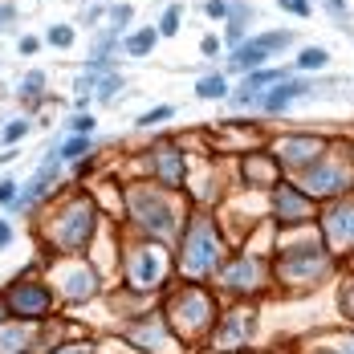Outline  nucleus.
Instances as JSON below:
<instances>
[{
	"instance_id": "obj_1",
	"label": "nucleus",
	"mask_w": 354,
	"mask_h": 354,
	"mask_svg": "<svg viewBox=\"0 0 354 354\" xmlns=\"http://www.w3.org/2000/svg\"><path fill=\"white\" fill-rule=\"evenodd\" d=\"M216 261H220V241H216L212 224L208 220H192L187 236H183V269L204 277V273L216 269Z\"/></svg>"
},
{
	"instance_id": "obj_2",
	"label": "nucleus",
	"mask_w": 354,
	"mask_h": 354,
	"mask_svg": "<svg viewBox=\"0 0 354 354\" xmlns=\"http://www.w3.org/2000/svg\"><path fill=\"white\" fill-rule=\"evenodd\" d=\"M131 212H135V220H139L147 232H159V236H167V232L176 228L171 208H167L159 196H151V192H131Z\"/></svg>"
},
{
	"instance_id": "obj_3",
	"label": "nucleus",
	"mask_w": 354,
	"mask_h": 354,
	"mask_svg": "<svg viewBox=\"0 0 354 354\" xmlns=\"http://www.w3.org/2000/svg\"><path fill=\"white\" fill-rule=\"evenodd\" d=\"M293 41V33H269V37H252L248 45H241V49H232V57H228V66L232 70L248 73L252 66H261L269 53H277V49H285Z\"/></svg>"
},
{
	"instance_id": "obj_4",
	"label": "nucleus",
	"mask_w": 354,
	"mask_h": 354,
	"mask_svg": "<svg viewBox=\"0 0 354 354\" xmlns=\"http://www.w3.org/2000/svg\"><path fill=\"white\" fill-rule=\"evenodd\" d=\"M285 277L289 281H310V277H322L326 273V252L322 245H293L285 252Z\"/></svg>"
},
{
	"instance_id": "obj_5",
	"label": "nucleus",
	"mask_w": 354,
	"mask_h": 354,
	"mask_svg": "<svg viewBox=\"0 0 354 354\" xmlns=\"http://www.w3.org/2000/svg\"><path fill=\"white\" fill-rule=\"evenodd\" d=\"M301 94H314V82H301V77H285V82H277V86H269L265 94H257L252 102L261 110H269V114H277V110H285L293 98H301Z\"/></svg>"
},
{
	"instance_id": "obj_6",
	"label": "nucleus",
	"mask_w": 354,
	"mask_h": 354,
	"mask_svg": "<svg viewBox=\"0 0 354 354\" xmlns=\"http://www.w3.org/2000/svg\"><path fill=\"white\" fill-rule=\"evenodd\" d=\"M90 228H94V212L86 208V204H77V208H70L66 212V220L57 224V241L66 248H77L90 241Z\"/></svg>"
},
{
	"instance_id": "obj_7",
	"label": "nucleus",
	"mask_w": 354,
	"mask_h": 354,
	"mask_svg": "<svg viewBox=\"0 0 354 354\" xmlns=\"http://www.w3.org/2000/svg\"><path fill=\"white\" fill-rule=\"evenodd\" d=\"M326 232L334 245H354V200H342L326 212Z\"/></svg>"
},
{
	"instance_id": "obj_8",
	"label": "nucleus",
	"mask_w": 354,
	"mask_h": 354,
	"mask_svg": "<svg viewBox=\"0 0 354 354\" xmlns=\"http://www.w3.org/2000/svg\"><path fill=\"white\" fill-rule=\"evenodd\" d=\"M8 306H12L17 314H45V310H49V293H45L41 285H17V289L8 293Z\"/></svg>"
},
{
	"instance_id": "obj_9",
	"label": "nucleus",
	"mask_w": 354,
	"mask_h": 354,
	"mask_svg": "<svg viewBox=\"0 0 354 354\" xmlns=\"http://www.w3.org/2000/svg\"><path fill=\"white\" fill-rule=\"evenodd\" d=\"M57 167H62V163H57V155H49V159L41 163V171H37V176L29 179V187H25V196H21V200H17L12 208H29V204H33L37 196H41V192H45V187L53 183V176H57Z\"/></svg>"
},
{
	"instance_id": "obj_10",
	"label": "nucleus",
	"mask_w": 354,
	"mask_h": 354,
	"mask_svg": "<svg viewBox=\"0 0 354 354\" xmlns=\"http://www.w3.org/2000/svg\"><path fill=\"white\" fill-rule=\"evenodd\" d=\"M163 277V257L159 252H139L131 261V281L135 285H155Z\"/></svg>"
},
{
	"instance_id": "obj_11",
	"label": "nucleus",
	"mask_w": 354,
	"mask_h": 354,
	"mask_svg": "<svg viewBox=\"0 0 354 354\" xmlns=\"http://www.w3.org/2000/svg\"><path fill=\"white\" fill-rule=\"evenodd\" d=\"M306 183H310V192H318V196H338V192L346 187V176L322 163V167H314V171L306 176Z\"/></svg>"
},
{
	"instance_id": "obj_12",
	"label": "nucleus",
	"mask_w": 354,
	"mask_h": 354,
	"mask_svg": "<svg viewBox=\"0 0 354 354\" xmlns=\"http://www.w3.org/2000/svg\"><path fill=\"white\" fill-rule=\"evenodd\" d=\"M322 155V139H285L281 159L285 163H314Z\"/></svg>"
},
{
	"instance_id": "obj_13",
	"label": "nucleus",
	"mask_w": 354,
	"mask_h": 354,
	"mask_svg": "<svg viewBox=\"0 0 354 354\" xmlns=\"http://www.w3.org/2000/svg\"><path fill=\"white\" fill-rule=\"evenodd\" d=\"M252 314H228L224 326H220V346H236V342H245L248 334H252Z\"/></svg>"
},
{
	"instance_id": "obj_14",
	"label": "nucleus",
	"mask_w": 354,
	"mask_h": 354,
	"mask_svg": "<svg viewBox=\"0 0 354 354\" xmlns=\"http://www.w3.org/2000/svg\"><path fill=\"white\" fill-rule=\"evenodd\" d=\"M277 216L281 220H306L310 216V200L301 192H293V187H281L277 192Z\"/></svg>"
},
{
	"instance_id": "obj_15",
	"label": "nucleus",
	"mask_w": 354,
	"mask_h": 354,
	"mask_svg": "<svg viewBox=\"0 0 354 354\" xmlns=\"http://www.w3.org/2000/svg\"><path fill=\"white\" fill-rule=\"evenodd\" d=\"M257 281H261L257 261H236L224 269V285H232V289H257Z\"/></svg>"
},
{
	"instance_id": "obj_16",
	"label": "nucleus",
	"mask_w": 354,
	"mask_h": 354,
	"mask_svg": "<svg viewBox=\"0 0 354 354\" xmlns=\"http://www.w3.org/2000/svg\"><path fill=\"white\" fill-rule=\"evenodd\" d=\"M176 314L183 322H192V326H208V318H212V306L204 301V293H192V297H183L176 306Z\"/></svg>"
},
{
	"instance_id": "obj_17",
	"label": "nucleus",
	"mask_w": 354,
	"mask_h": 354,
	"mask_svg": "<svg viewBox=\"0 0 354 354\" xmlns=\"http://www.w3.org/2000/svg\"><path fill=\"white\" fill-rule=\"evenodd\" d=\"M29 346V330L25 326H4L0 330V354H21Z\"/></svg>"
},
{
	"instance_id": "obj_18",
	"label": "nucleus",
	"mask_w": 354,
	"mask_h": 354,
	"mask_svg": "<svg viewBox=\"0 0 354 354\" xmlns=\"http://www.w3.org/2000/svg\"><path fill=\"white\" fill-rule=\"evenodd\" d=\"M155 37H159V29H139L135 37H122V49H127L131 57H142V53H151Z\"/></svg>"
},
{
	"instance_id": "obj_19",
	"label": "nucleus",
	"mask_w": 354,
	"mask_h": 354,
	"mask_svg": "<svg viewBox=\"0 0 354 354\" xmlns=\"http://www.w3.org/2000/svg\"><path fill=\"white\" fill-rule=\"evenodd\" d=\"M155 167H159V176L167 179V183H179V179H183V167H179V155H176V151H159Z\"/></svg>"
},
{
	"instance_id": "obj_20",
	"label": "nucleus",
	"mask_w": 354,
	"mask_h": 354,
	"mask_svg": "<svg viewBox=\"0 0 354 354\" xmlns=\"http://www.w3.org/2000/svg\"><path fill=\"white\" fill-rule=\"evenodd\" d=\"M66 289H70V297H73V301H82V297H90V293H94V273H73Z\"/></svg>"
},
{
	"instance_id": "obj_21",
	"label": "nucleus",
	"mask_w": 354,
	"mask_h": 354,
	"mask_svg": "<svg viewBox=\"0 0 354 354\" xmlns=\"http://www.w3.org/2000/svg\"><path fill=\"white\" fill-rule=\"evenodd\" d=\"M326 62H330V53L318 49V45H314V49H301V57H297V66H301V70H322Z\"/></svg>"
},
{
	"instance_id": "obj_22",
	"label": "nucleus",
	"mask_w": 354,
	"mask_h": 354,
	"mask_svg": "<svg viewBox=\"0 0 354 354\" xmlns=\"http://www.w3.org/2000/svg\"><path fill=\"white\" fill-rule=\"evenodd\" d=\"M196 94H200V98H228V86H224V77H204V82L196 86Z\"/></svg>"
},
{
	"instance_id": "obj_23",
	"label": "nucleus",
	"mask_w": 354,
	"mask_h": 354,
	"mask_svg": "<svg viewBox=\"0 0 354 354\" xmlns=\"http://www.w3.org/2000/svg\"><path fill=\"white\" fill-rule=\"evenodd\" d=\"M94 86H98V90H94V94H98V98H102V102H110V98H114V94H118V90H122V77H114V73H106V77H98V82H94Z\"/></svg>"
},
{
	"instance_id": "obj_24",
	"label": "nucleus",
	"mask_w": 354,
	"mask_h": 354,
	"mask_svg": "<svg viewBox=\"0 0 354 354\" xmlns=\"http://www.w3.org/2000/svg\"><path fill=\"white\" fill-rule=\"evenodd\" d=\"M86 151H90V139H86V135H77V139H70V142H62V147H57V155H62V159H77V155H86Z\"/></svg>"
},
{
	"instance_id": "obj_25",
	"label": "nucleus",
	"mask_w": 354,
	"mask_h": 354,
	"mask_svg": "<svg viewBox=\"0 0 354 354\" xmlns=\"http://www.w3.org/2000/svg\"><path fill=\"white\" fill-rule=\"evenodd\" d=\"M45 41H49V45H57V49H66V45H73V29H70V25H53Z\"/></svg>"
},
{
	"instance_id": "obj_26",
	"label": "nucleus",
	"mask_w": 354,
	"mask_h": 354,
	"mask_svg": "<svg viewBox=\"0 0 354 354\" xmlns=\"http://www.w3.org/2000/svg\"><path fill=\"white\" fill-rule=\"evenodd\" d=\"M25 135H29V122H25V118H17V122H8V127H4L0 142H17V139H25Z\"/></svg>"
},
{
	"instance_id": "obj_27",
	"label": "nucleus",
	"mask_w": 354,
	"mask_h": 354,
	"mask_svg": "<svg viewBox=\"0 0 354 354\" xmlns=\"http://www.w3.org/2000/svg\"><path fill=\"white\" fill-rule=\"evenodd\" d=\"M176 29H179V8H167V12H163V21H159V33L171 37Z\"/></svg>"
},
{
	"instance_id": "obj_28",
	"label": "nucleus",
	"mask_w": 354,
	"mask_h": 354,
	"mask_svg": "<svg viewBox=\"0 0 354 354\" xmlns=\"http://www.w3.org/2000/svg\"><path fill=\"white\" fill-rule=\"evenodd\" d=\"M277 4H281L285 12H297V17H310V12H314L310 0H277Z\"/></svg>"
},
{
	"instance_id": "obj_29",
	"label": "nucleus",
	"mask_w": 354,
	"mask_h": 354,
	"mask_svg": "<svg viewBox=\"0 0 354 354\" xmlns=\"http://www.w3.org/2000/svg\"><path fill=\"white\" fill-rule=\"evenodd\" d=\"M204 12H208V17H228V12H232V0H208Z\"/></svg>"
},
{
	"instance_id": "obj_30",
	"label": "nucleus",
	"mask_w": 354,
	"mask_h": 354,
	"mask_svg": "<svg viewBox=\"0 0 354 354\" xmlns=\"http://www.w3.org/2000/svg\"><path fill=\"white\" fill-rule=\"evenodd\" d=\"M163 118H171V106H159V110H147L139 118V127H151V122H163Z\"/></svg>"
},
{
	"instance_id": "obj_31",
	"label": "nucleus",
	"mask_w": 354,
	"mask_h": 354,
	"mask_svg": "<svg viewBox=\"0 0 354 354\" xmlns=\"http://www.w3.org/2000/svg\"><path fill=\"white\" fill-rule=\"evenodd\" d=\"M0 204H17V183H12V179L0 183Z\"/></svg>"
},
{
	"instance_id": "obj_32",
	"label": "nucleus",
	"mask_w": 354,
	"mask_h": 354,
	"mask_svg": "<svg viewBox=\"0 0 354 354\" xmlns=\"http://www.w3.org/2000/svg\"><path fill=\"white\" fill-rule=\"evenodd\" d=\"M110 17H114V25H127V21H131V4H114Z\"/></svg>"
},
{
	"instance_id": "obj_33",
	"label": "nucleus",
	"mask_w": 354,
	"mask_h": 354,
	"mask_svg": "<svg viewBox=\"0 0 354 354\" xmlns=\"http://www.w3.org/2000/svg\"><path fill=\"white\" fill-rule=\"evenodd\" d=\"M248 179H261V183H269V179H273V171H269V167H257V159H252V163H248Z\"/></svg>"
},
{
	"instance_id": "obj_34",
	"label": "nucleus",
	"mask_w": 354,
	"mask_h": 354,
	"mask_svg": "<svg viewBox=\"0 0 354 354\" xmlns=\"http://www.w3.org/2000/svg\"><path fill=\"white\" fill-rule=\"evenodd\" d=\"M70 127L77 131V135H90V131H94V118H86V114H77V118H73Z\"/></svg>"
},
{
	"instance_id": "obj_35",
	"label": "nucleus",
	"mask_w": 354,
	"mask_h": 354,
	"mask_svg": "<svg viewBox=\"0 0 354 354\" xmlns=\"http://www.w3.org/2000/svg\"><path fill=\"white\" fill-rule=\"evenodd\" d=\"M21 90H25V98H29V94H37V90H41V73L25 77V86H21Z\"/></svg>"
},
{
	"instance_id": "obj_36",
	"label": "nucleus",
	"mask_w": 354,
	"mask_h": 354,
	"mask_svg": "<svg viewBox=\"0 0 354 354\" xmlns=\"http://www.w3.org/2000/svg\"><path fill=\"white\" fill-rule=\"evenodd\" d=\"M8 241H12V228H8V224H4V220H0V248L8 245Z\"/></svg>"
},
{
	"instance_id": "obj_37",
	"label": "nucleus",
	"mask_w": 354,
	"mask_h": 354,
	"mask_svg": "<svg viewBox=\"0 0 354 354\" xmlns=\"http://www.w3.org/2000/svg\"><path fill=\"white\" fill-rule=\"evenodd\" d=\"M37 45H41V41H37V37H25V41H21V53H33Z\"/></svg>"
},
{
	"instance_id": "obj_38",
	"label": "nucleus",
	"mask_w": 354,
	"mask_h": 354,
	"mask_svg": "<svg viewBox=\"0 0 354 354\" xmlns=\"http://www.w3.org/2000/svg\"><path fill=\"white\" fill-rule=\"evenodd\" d=\"M57 354H90V346H66V351H57Z\"/></svg>"
},
{
	"instance_id": "obj_39",
	"label": "nucleus",
	"mask_w": 354,
	"mask_h": 354,
	"mask_svg": "<svg viewBox=\"0 0 354 354\" xmlns=\"http://www.w3.org/2000/svg\"><path fill=\"white\" fill-rule=\"evenodd\" d=\"M351 310H354V285H351Z\"/></svg>"
},
{
	"instance_id": "obj_40",
	"label": "nucleus",
	"mask_w": 354,
	"mask_h": 354,
	"mask_svg": "<svg viewBox=\"0 0 354 354\" xmlns=\"http://www.w3.org/2000/svg\"><path fill=\"white\" fill-rule=\"evenodd\" d=\"M346 354H354V342H351V346H346Z\"/></svg>"
}]
</instances>
